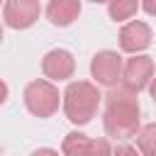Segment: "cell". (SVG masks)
<instances>
[{"label": "cell", "instance_id": "cell-1", "mask_svg": "<svg viewBox=\"0 0 156 156\" xmlns=\"http://www.w3.org/2000/svg\"><path fill=\"white\" fill-rule=\"evenodd\" d=\"M139 100L134 93H129L124 85H115L110 88V93L105 95V115H102V124L107 136L112 139H132L139 132Z\"/></svg>", "mask_w": 156, "mask_h": 156}, {"label": "cell", "instance_id": "cell-2", "mask_svg": "<svg viewBox=\"0 0 156 156\" xmlns=\"http://www.w3.org/2000/svg\"><path fill=\"white\" fill-rule=\"evenodd\" d=\"M100 100H102V95H100L98 85L90 83V80H73V83L66 85V90L61 95L63 112H66L68 122L76 124V127L88 124L98 115Z\"/></svg>", "mask_w": 156, "mask_h": 156}, {"label": "cell", "instance_id": "cell-3", "mask_svg": "<svg viewBox=\"0 0 156 156\" xmlns=\"http://www.w3.org/2000/svg\"><path fill=\"white\" fill-rule=\"evenodd\" d=\"M22 98H24V107H27L34 117H39V119L51 117V115L58 110V105H61V93H58V88H56L51 80H46V78H37V80L27 83Z\"/></svg>", "mask_w": 156, "mask_h": 156}, {"label": "cell", "instance_id": "cell-4", "mask_svg": "<svg viewBox=\"0 0 156 156\" xmlns=\"http://www.w3.org/2000/svg\"><path fill=\"white\" fill-rule=\"evenodd\" d=\"M122 68H124V61L112 49L98 51L93 56V61H90V76L95 78L98 85H105V88H115L117 85V80L122 78Z\"/></svg>", "mask_w": 156, "mask_h": 156}, {"label": "cell", "instance_id": "cell-5", "mask_svg": "<svg viewBox=\"0 0 156 156\" xmlns=\"http://www.w3.org/2000/svg\"><path fill=\"white\" fill-rule=\"evenodd\" d=\"M151 78H154V58L151 56L134 54L132 58H127V63L122 68V85L129 93L139 95L144 88H149Z\"/></svg>", "mask_w": 156, "mask_h": 156}, {"label": "cell", "instance_id": "cell-6", "mask_svg": "<svg viewBox=\"0 0 156 156\" xmlns=\"http://www.w3.org/2000/svg\"><path fill=\"white\" fill-rule=\"evenodd\" d=\"M41 15L39 0H5L2 20L12 29H29Z\"/></svg>", "mask_w": 156, "mask_h": 156}, {"label": "cell", "instance_id": "cell-7", "mask_svg": "<svg viewBox=\"0 0 156 156\" xmlns=\"http://www.w3.org/2000/svg\"><path fill=\"white\" fill-rule=\"evenodd\" d=\"M41 73L46 80H68L76 73V58L68 49H51L41 58Z\"/></svg>", "mask_w": 156, "mask_h": 156}, {"label": "cell", "instance_id": "cell-8", "mask_svg": "<svg viewBox=\"0 0 156 156\" xmlns=\"http://www.w3.org/2000/svg\"><path fill=\"white\" fill-rule=\"evenodd\" d=\"M151 39H154L151 27L146 22H141V20H129L119 29V49L132 54V56L146 51L151 46Z\"/></svg>", "mask_w": 156, "mask_h": 156}, {"label": "cell", "instance_id": "cell-9", "mask_svg": "<svg viewBox=\"0 0 156 156\" xmlns=\"http://www.w3.org/2000/svg\"><path fill=\"white\" fill-rule=\"evenodd\" d=\"M80 15V0H49L46 20L54 27H71Z\"/></svg>", "mask_w": 156, "mask_h": 156}, {"label": "cell", "instance_id": "cell-10", "mask_svg": "<svg viewBox=\"0 0 156 156\" xmlns=\"http://www.w3.org/2000/svg\"><path fill=\"white\" fill-rule=\"evenodd\" d=\"M136 136V149L144 156H156V122H149L144 127H139Z\"/></svg>", "mask_w": 156, "mask_h": 156}, {"label": "cell", "instance_id": "cell-11", "mask_svg": "<svg viewBox=\"0 0 156 156\" xmlns=\"http://www.w3.org/2000/svg\"><path fill=\"white\" fill-rule=\"evenodd\" d=\"M90 144V136H85L83 132H68L63 136V144H61V154L63 156H83L85 149Z\"/></svg>", "mask_w": 156, "mask_h": 156}, {"label": "cell", "instance_id": "cell-12", "mask_svg": "<svg viewBox=\"0 0 156 156\" xmlns=\"http://www.w3.org/2000/svg\"><path fill=\"white\" fill-rule=\"evenodd\" d=\"M136 10H139V0H110L107 2V12L115 22L132 20Z\"/></svg>", "mask_w": 156, "mask_h": 156}, {"label": "cell", "instance_id": "cell-13", "mask_svg": "<svg viewBox=\"0 0 156 156\" xmlns=\"http://www.w3.org/2000/svg\"><path fill=\"white\" fill-rule=\"evenodd\" d=\"M83 156H112V146H110V141L105 136L90 139V144H88V149H85Z\"/></svg>", "mask_w": 156, "mask_h": 156}, {"label": "cell", "instance_id": "cell-14", "mask_svg": "<svg viewBox=\"0 0 156 156\" xmlns=\"http://www.w3.org/2000/svg\"><path fill=\"white\" fill-rule=\"evenodd\" d=\"M112 156H141V154H139V149H134L129 144H117L112 149Z\"/></svg>", "mask_w": 156, "mask_h": 156}, {"label": "cell", "instance_id": "cell-15", "mask_svg": "<svg viewBox=\"0 0 156 156\" xmlns=\"http://www.w3.org/2000/svg\"><path fill=\"white\" fill-rule=\"evenodd\" d=\"M139 5L144 7V12H146V15L156 17V0H139Z\"/></svg>", "mask_w": 156, "mask_h": 156}, {"label": "cell", "instance_id": "cell-16", "mask_svg": "<svg viewBox=\"0 0 156 156\" xmlns=\"http://www.w3.org/2000/svg\"><path fill=\"white\" fill-rule=\"evenodd\" d=\"M32 156H58V151L56 149H37V151H32Z\"/></svg>", "mask_w": 156, "mask_h": 156}, {"label": "cell", "instance_id": "cell-17", "mask_svg": "<svg viewBox=\"0 0 156 156\" xmlns=\"http://www.w3.org/2000/svg\"><path fill=\"white\" fill-rule=\"evenodd\" d=\"M7 95H10V88H7V83H5L2 78H0V105H2L5 100H7Z\"/></svg>", "mask_w": 156, "mask_h": 156}, {"label": "cell", "instance_id": "cell-18", "mask_svg": "<svg viewBox=\"0 0 156 156\" xmlns=\"http://www.w3.org/2000/svg\"><path fill=\"white\" fill-rule=\"evenodd\" d=\"M149 93H151V100H154V105H156V78H151V83H149Z\"/></svg>", "mask_w": 156, "mask_h": 156}, {"label": "cell", "instance_id": "cell-19", "mask_svg": "<svg viewBox=\"0 0 156 156\" xmlns=\"http://www.w3.org/2000/svg\"><path fill=\"white\" fill-rule=\"evenodd\" d=\"M90 2H95V5H98V2H110V0H90Z\"/></svg>", "mask_w": 156, "mask_h": 156}, {"label": "cell", "instance_id": "cell-20", "mask_svg": "<svg viewBox=\"0 0 156 156\" xmlns=\"http://www.w3.org/2000/svg\"><path fill=\"white\" fill-rule=\"evenodd\" d=\"M0 41H2V27H0Z\"/></svg>", "mask_w": 156, "mask_h": 156}, {"label": "cell", "instance_id": "cell-21", "mask_svg": "<svg viewBox=\"0 0 156 156\" xmlns=\"http://www.w3.org/2000/svg\"><path fill=\"white\" fill-rule=\"evenodd\" d=\"M0 5H5V0H0Z\"/></svg>", "mask_w": 156, "mask_h": 156}]
</instances>
